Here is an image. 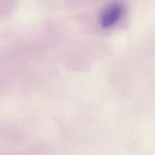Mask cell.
I'll use <instances>...</instances> for the list:
<instances>
[{
  "label": "cell",
  "instance_id": "6da1fadb",
  "mask_svg": "<svg viewBox=\"0 0 155 155\" xmlns=\"http://www.w3.org/2000/svg\"><path fill=\"white\" fill-rule=\"evenodd\" d=\"M123 12V7L120 4H114L107 8L101 17V25L104 27H110L116 24Z\"/></svg>",
  "mask_w": 155,
  "mask_h": 155
}]
</instances>
